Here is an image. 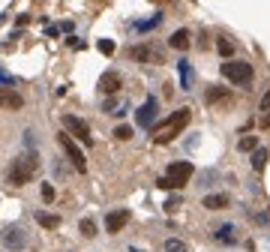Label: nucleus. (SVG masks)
Segmentation results:
<instances>
[{
    "instance_id": "f8f14e48",
    "label": "nucleus",
    "mask_w": 270,
    "mask_h": 252,
    "mask_svg": "<svg viewBox=\"0 0 270 252\" xmlns=\"http://www.w3.org/2000/svg\"><path fill=\"white\" fill-rule=\"evenodd\" d=\"M99 90H102V93H111V96H114V93L120 90V75H117V72H105V75L99 78Z\"/></svg>"
},
{
    "instance_id": "9d476101",
    "label": "nucleus",
    "mask_w": 270,
    "mask_h": 252,
    "mask_svg": "<svg viewBox=\"0 0 270 252\" xmlns=\"http://www.w3.org/2000/svg\"><path fill=\"white\" fill-rule=\"evenodd\" d=\"M126 222H129V210H111V213L105 216V228H108L111 234L123 231V228H126Z\"/></svg>"
},
{
    "instance_id": "20e7f679",
    "label": "nucleus",
    "mask_w": 270,
    "mask_h": 252,
    "mask_svg": "<svg viewBox=\"0 0 270 252\" xmlns=\"http://www.w3.org/2000/svg\"><path fill=\"white\" fill-rule=\"evenodd\" d=\"M63 129H66L69 138H78V141H84L87 147L93 144V138H90V126H87L81 117H75V114H63Z\"/></svg>"
},
{
    "instance_id": "f3484780",
    "label": "nucleus",
    "mask_w": 270,
    "mask_h": 252,
    "mask_svg": "<svg viewBox=\"0 0 270 252\" xmlns=\"http://www.w3.org/2000/svg\"><path fill=\"white\" fill-rule=\"evenodd\" d=\"M36 222H39L42 228H60V216H57V213H45V210H39V213H36Z\"/></svg>"
},
{
    "instance_id": "ddd939ff",
    "label": "nucleus",
    "mask_w": 270,
    "mask_h": 252,
    "mask_svg": "<svg viewBox=\"0 0 270 252\" xmlns=\"http://www.w3.org/2000/svg\"><path fill=\"white\" fill-rule=\"evenodd\" d=\"M177 69H180V87H183V90H192V81H195V72H192V66H189V60H180V63H177Z\"/></svg>"
},
{
    "instance_id": "6e6552de",
    "label": "nucleus",
    "mask_w": 270,
    "mask_h": 252,
    "mask_svg": "<svg viewBox=\"0 0 270 252\" xmlns=\"http://www.w3.org/2000/svg\"><path fill=\"white\" fill-rule=\"evenodd\" d=\"M129 54H132V60H138V63H162V51L153 48V45H147V42H144V45H135Z\"/></svg>"
},
{
    "instance_id": "7c9ffc66",
    "label": "nucleus",
    "mask_w": 270,
    "mask_h": 252,
    "mask_svg": "<svg viewBox=\"0 0 270 252\" xmlns=\"http://www.w3.org/2000/svg\"><path fill=\"white\" fill-rule=\"evenodd\" d=\"M261 111H270V90L261 96Z\"/></svg>"
},
{
    "instance_id": "c756f323",
    "label": "nucleus",
    "mask_w": 270,
    "mask_h": 252,
    "mask_svg": "<svg viewBox=\"0 0 270 252\" xmlns=\"http://www.w3.org/2000/svg\"><path fill=\"white\" fill-rule=\"evenodd\" d=\"M0 84H15V78H12L6 69H0Z\"/></svg>"
},
{
    "instance_id": "2eb2a0df",
    "label": "nucleus",
    "mask_w": 270,
    "mask_h": 252,
    "mask_svg": "<svg viewBox=\"0 0 270 252\" xmlns=\"http://www.w3.org/2000/svg\"><path fill=\"white\" fill-rule=\"evenodd\" d=\"M207 210H222V207H228V195H204V201H201Z\"/></svg>"
},
{
    "instance_id": "39448f33",
    "label": "nucleus",
    "mask_w": 270,
    "mask_h": 252,
    "mask_svg": "<svg viewBox=\"0 0 270 252\" xmlns=\"http://www.w3.org/2000/svg\"><path fill=\"white\" fill-rule=\"evenodd\" d=\"M57 144H60V147H63V153L72 159L75 171H78V174H84V171H87V162H84V153H81V147H78V144H75V141H72L66 132H60V135H57Z\"/></svg>"
},
{
    "instance_id": "b1692460",
    "label": "nucleus",
    "mask_w": 270,
    "mask_h": 252,
    "mask_svg": "<svg viewBox=\"0 0 270 252\" xmlns=\"http://www.w3.org/2000/svg\"><path fill=\"white\" fill-rule=\"evenodd\" d=\"M114 138H117V141H129V138H132V126H117V129H114Z\"/></svg>"
},
{
    "instance_id": "423d86ee",
    "label": "nucleus",
    "mask_w": 270,
    "mask_h": 252,
    "mask_svg": "<svg viewBox=\"0 0 270 252\" xmlns=\"http://www.w3.org/2000/svg\"><path fill=\"white\" fill-rule=\"evenodd\" d=\"M192 171H195V168H192V162H171L165 177L174 183V189H180V186H183V183L192 177Z\"/></svg>"
},
{
    "instance_id": "5701e85b",
    "label": "nucleus",
    "mask_w": 270,
    "mask_h": 252,
    "mask_svg": "<svg viewBox=\"0 0 270 252\" xmlns=\"http://www.w3.org/2000/svg\"><path fill=\"white\" fill-rule=\"evenodd\" d=\"M216 48H219V54H222V57H231V54H234V45H231L228 39H219V42H216Z\"/></svg>"
},
{
    "instance_id": "f03ea898",
    "label": "nucleus",
    "mask_w": 270,
    "mask_h": 252,
    "mask_svg": "<svg viewBox=\"0 0 270 252\" xmlns=\"http://www.w3.org/2000/svg\"><path fill=\"white\" fill-rule=\"evenodd\" d=\"M36 168H39V159H36V153H21L12 165H9V183L12 186H24V183H30L33 180V174H36Z\"/></svg>"
},
{
    "instance_id": "9b49d317",
    "label": "nucleus",
    "mask_w": 270,
    "mask_h": 252,
    "mask_svg": "<svg viewBox=\"0 0 270 252\" xmlns=\"http://www.w3.org/2000/svg\"><path fill=\"white\" fill-rule=\"evenodd\" d=\"M21 105H24V99H21L12 87H0V108H12V111H15V108H21Z\"/></svg>"
},
{
    "instance_id": "c85d7f7f",
    "label": "nucleus",
    "mask_w": 270,
    "mask_h": 252,
    "mask_svg": "<svg viewBox=\"0 0 270 252\" xmlns=\"http://www.w3.org/2000/svg\"><path fill=\"white\" fill-rule=\"evenodd\" d=\"M99 51H102V54H114V42H111V39H102V42H99Z\"/></svg>"
},
{
    "instance_id": "dca6fc26",
    "label": "nucleus",
    "mask_w": 270,
    "mask_h": 252,
    "mask_svg": "<svg viewBox=\"0 0 270 252\" xmlns=\"http://www.w3.org/2000/svg\"><path fill=\"white\" fill-rule=\"evenodd\" d=\"M213 237H216L219 243H234V240H237V228H234V225H219Z\"/></svg>"
},
{
    "instance_id": "4468645a",
    "label": "nucleus",
    "mask_w": 270,
    "mask_h": 252,
    "mask_svg": "<svg viewBox=\"0 0 270 252\" xmlns=\"http://www.w3.org/2000/svg\"><path fill=\"white\" fill-rule=\"evenodd\" d=\"M168 45L177 48V51H186L189 48V30H174L171 39H168Z\"/></svg>"
},
{
    "instance_id": "412c9836",
    "label": "nucleus",
    "mask_w": 270,
    "mask_h": 252,
    "mask_svg": "<svg viewBox=\"0 0 270 252\" xmlns=\"http://www.w3.org/2000/svg\"><path fill=\"white\" fill-rule=\"evenodd\" d=\"M237 147H240V150H258V138H255V135H243Z\"/></svg>"
},
{
    "instance_id": "f257e3e1",
    "label": "nucleus",
    "mask_w": 270,
    "mask_h": 252,
    "mask_svg": "<svg viewBox=\"0 0 270 252\" xmlns=\"http://www.w3.org/2000/svg\"><path fill=\"white\" fill-rule=\"evenodd\" d=\"M192 120V111L189 108H180V111H174L168 120H162L159 126H153V141L156 144H168L171 138H177L183 129H186V123Z\"/></svg>"
},
{
    "instance_id": "473e14b6",
    "label": "nucleus",
    "mask_w": 270,
    "mask_h": 252,
    "mask_svg": "<svg viewBox=\"0 0 270 252\" xmlns=\"http://www.w3.org/2000/svg\"><path fill=\"white\" fill-rule=\"evenodd\" d=\"M261 126H264V129H270V114H264V117H261Z\"/></svg>"
},
{
    "instance_id": "4be33fe9",
    "label": "nucleus",
    "mask_w": 270,
    "mask_h": 252,
    "mask_svg": "<svg viewBox=\"0 0 270 252\" xmlns=\"http://www.w3.org/2000/svg\"><path fill=\"white\" fill-rule=\"evenodd\" d=\"M78 228H81V234H84V237H96V222H93V219H81V225H78Z\"/></svg>"
},
{
    "instance_id": "0eeeda50",
    "label": "nucleus",
    "mask_w": 270,
    "mask_h": 252,
    "mask_svg": "<svg viewBox=\"0 0 270 252\" xmlns=\"http://www.w3.org/2000/svg\"><path fill=\"white\" fill-rule=\"evenodd\" d=\"M156 114H159V102L150 96L141 108H138V114H135V123L138 126H144V129H153V120H156Z\"/></svg>"
},
{
    "instance_id": "cd10ccee",
    "label": "nucleus",
    "mask_w": 270,
    "mask_h": 252,
    "mask_svg": "<svg viewBox=\"0 0 270 252\" xmlns=\"http://www.w3.org/2000/svg\"><path fill=\"white\" fill-rule=\"evenodd\" d=\"M42 198H45L48 204L54 201V186H51V183H42Z\"/></svg>"
},
{
    "instance_id": "a211bd4d",
    "label": "nucleus",
    "mask_w": 270,
    "mask_h": 252,
    "mask_svg": "<svg viewBox=\"0 0 270 252\" xmlns=\"http://www.w3.org/2000/svg\"><path fill=\"white\" fill-rule=\"evenodd\" d=\"M267 159H270V150H267V147H258V150H252V168H255V171H264Z\"/></svg>"
},
{
    "instance_id": "aec40b11",
    "label": "nucleus",
    "mask_w": 270,
    "mask_h": 252,
    "mask_svg": "<svg viewBox=\"0 0 270 252\" xmlns=\"http://www.w3.org/2000/svg\"><path fill=\"white\" fill-rule=\"evenodd\" d=\"M105 111L108 114H126V99H108L105 102Z\"/></svg>"
},
{
    "instance_id": "1a4fd4ad",
    "label": "nucleus",
    "mask_w": 270,
    "mask_h": 252,
    "mask_svg": "<svg viewBox=\"0 0 270 252\" xmlns=\"http://www.w3.org/2000/svg\"><path fill=\"white\" fill-rule=\"evenodd\" d=\"M3 243H6V249H24V246H27V234H24V228H18V225L6 228V231H3Z\"/></svg>"
},
{
    "instance_id": "2f4dec72",
    "label": "nucleus",
    "mask_w": 270,
    "mask_h": 252,
    "mask_svg": "<svg viewBox=\"0 0 270 252\" xmlns=\"http://www.w3.org/2000/svg\"><path fill=\"white\" fill-rule=\"evenodd\" d=\"M24 24H30V15L24 12V15H18V27H24Z\"/></svg>"
},
{
    "instance_id": "7ed1b4c3",
    "label": "nucleus",
    "mask_w": 270,
    "mask_h": 252,
    "mask_svg": "<svg viewBox=\"0 0 270 252\" xmlns=\"http://www.w3.org/2000/svg\"><path fill=\"white\" fill-rule=\"evenodd\" d=\"M222 75L231 84H249L252 81V63H246V60H228V63H222Z\"/></svg>"
},
{
    "instance_id": "a878e982",
    "label": "nucleus",
    "mask_w": 270,
    "mask_h": 252,
    "mask_svg": "<svg viewBox=\"0 0 270 252\" xmlns=\"http://www.w3.org/2000/svg\"><path fill=\"white\" fill-rule=\"evenodd\" d=\"M159 21H162V15H153V18H150V21H138V24H135V27H138V30H150V27H156V24H159Z\"/></svg>"
},
{
    "instance_id": "393cba45",
    "label": "nucleus",
    "mask_w": 270,
    "mask_h": 252,
    "mask_svg": "<svg viewBox=\"0 0 270 252\" xmlns=\"http://www.w3.org/2000/svg\"><path fill=\"white\" fill-rule=\"evenodd\" d=\"M165 252H186V243L177 240V237H171V240L165 243Z\"/></svg>"
},
{
    "instance_id": "bb28decb",
    "label": "nucleus",
    "mask_w": 270,
    "mask_h": 252,
    "mask_svg": "<svg viewBox=\"0 0 270 252\" xmlns=\"http://www.w3.org/2000/svg\"><path fill=\"white\" fill-rule=\"evenodd\" d=\"M180 204H183V198H180V195H171V198L165 201V210H168V213H174V210H177Z\"/></svg>"
},
{
    "instance_id": "6ab92c4d",
    "label": "nucleus",
    "mask_w": 270,
    "mask_h": 252,
    "mask_svg": "<svg viewBox=\"0 0 270 252\" xmlns=\"http://www.w3.org/2000/svg\"><path fill=\"white\" fill-rule=\"evenodd\" d=\"M225 99H228L225 87H210V90H207V96H204V102H207V105H216V102H225Z\"/></svg>"
}]
</instances>
